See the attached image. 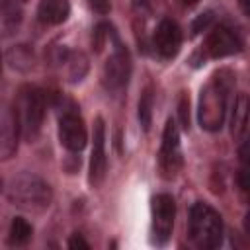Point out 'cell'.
Here are the masks:
<instances>
[{
    "label": "cell",
    "instance_id": "14",
    "mask_svg": "<svg viewBox=\"0 0 250 250\" xmlns=\"http://www.w3.org/2000/svg\"><path fill=\"white\" fill-rule=\"evenodd\" d=\"M21 21V8L14 0H0V33H12Z\"/></svg>",
    "mask_w": 250,
    "mask_h": 250
},
{
    "label": "cell",
    "instance_id": "22",
    "mask_svg": "<svg viewBox=\"0 0 250 250\" xmlns=\"http://www.w3.org/2000/svg\"><path fill=\"white\" fill-rule=\"evenodd\" d=\"M86 2H88L90 10H94L96 14H102V16L109 14V10H111V2L109 0H86Z\"/></svg>",
    "mask_w": 250,
    "mask_h": 250
},
{
    "label": "cell",
    "instance_id": "4",
    "mask_svg": "<svg viewBox=\"0 0 250 250\" xmlns=\"http://www.w3.org/2000/svg\"><path fill=\"white\" fill-rule=\"evenodd\" d=\"M188 232L189 240L203 250H211L221 246L223 242V219L221 215L203 201H197L189 209V219H188Z\"/></svg>",
    "mask_w": 250,
    "mask_h": 250
},
{
    "label": "cell",
    "instance_id": "7",
    "mask_svg": "<svg viewBox=\"0 0 250 250\" xmlns=\"http://www.w3.org/2000/svg\"><path fill=\"white\" fill-rule=\"evenodd\" d=\"M115 47L104 64V84L107 90H119L127 84L131 74V57L115 37Z\"/></svg>",
    "mask_w": 250,
    "mask_h": 250
},
{
    "label": "cell",
    "instance_id": "16",
    "mask_svg": "<svg viewBox=\"0 0 250 250\" xmlns=\"http://www.w3.org/2000/svg\"><path fill=\"white\" fill-rule=\"evenodd\" d=\"M33 61H35L33 51L25 45H18V47H12L8 51V62L18 70H23V72L29 70L33 66Z\"/></svg>",
    "mask_w": 250,
    "mask_h": 250
},
{
    "label": "cell",
    "instance_id": "19",
    "mask_svg": "<svg viewBox=\"0 0 250 250\" xmlns=\"http://www.w3.org/2000/svg\"><path fill=\"white\" fill-rule=\"evenodd\" d=\"M62 62H68V74H70V80L76 82L80 80L84 74H86V68H88V61L82 53H66L64 61Z\"/></svg>",
    "mask_w": 250,
    "mask_h": 250
},
{
    "label": "cell",
    "instance_id": "6",
    "mask_svg": "<svg viewBox=\"0 0 250 250\" xmlns=\"http://www.w3.org/2000/svg\"><path fill=\"white\" fill-rule=\"evenodd\" d=\"M176 219V201L170 193H158L152 197V240L162 246L168 242Z\"/></svg>",
    "mask_w": 250,
    "mask_h": 250
},
{
    "label": "cell",
    "instance_id": "3",
    "mask_svg": "<svg viewBox=\"0 0 250 250\" xmlns=\"http://www.w3.org/2000/svg\"><path fill=\"white\" fill-rule=\"evenodd\" d=\"M8 199L27 211H43L53 201V189L51 186L31 172H21L14 176L6 188Z\"/></svg>",
    "mask_w": 250,
    "mask_h": 250
},
{
    "label": "cell",
    "instance_id": "25",
    "mask_svg": "<svg viewBox=\"0 0 250 250\" xmlns=\"http://www.w3.org/2000/svg\"><path fill=\"white\" fill-rule=\"evenodd\" d=\"M238 2H240L242 12H244V14H248V0H238Z\"/></svg>",
    "mask_w": 250,
    "mask_h": 250
},
{
    "label": "cell",
    "instance_id": "11",
    "mask_svg": "<svg viewBox=\"0 0 250 250\" xmlns=\"http://www.w3.org/2000/svg\"><path fill=\"white\" fill-rule=\"evenodd\" d=\"M20 127L14 113V105L0 100V160H8L18 150Z\"/></svg>",
    "mask_w": 250,
    "mask_h": 250
},
{
    "label": "cell",
    "instance_id": "24",
    "mask_svg": "<svg viewBox=\"0 0 250 250\" xmlns=\"http://www.w3.org/2000/svg\"><path fill=\"white\" fill-rule=\"evenodd\" d=\"M176 4H180L182 8H191V6H195L199 0H174Z\"/></svg>",
    "mask_w": 250,
    "mask_h": 250
},
{
    "label": "cell",
    "instance_id": "2",
    "mask_svg": "<svg viewBox=\"0 0 250 250\" xmlns=\"http://www.w3.org/2000/svg\"><path fill=\"white\" fill-rule=\"evenodd\" d=\"M45 109H47V98L41 88L33 84H25L18 90L14 113L18 119L20 137H23L29 143H33L39 137L45 119Z\"/></svg>",
    "mask_w": 250,
    "mask_h": 250
},
{
    "label": "cell",
    "instance_id": "26",
    "mask_svg": "<svg viewBox=\"0 0 250 250\" xmlns=\"http://www.w3.org/2000/svg\"><path fill=\"white\" fill-rule=\"evenodd\" d=\"M0 74H2V55H0Z\"/></svg>",
    "mask_w": 250,
    "mask_h": 250
},
{
    "label": "cell",
    "instance_id": "9",
    "mask_svg": "<svg viewBox=\"0 0 250 250\" xmlns=\"http://www.w3.org/2000/svg\"><path fill=\"white\" fill-rule=\"evenodd\" d=\"M107 158H105V123L102 117H96L92 131V154H90V172L88 180L94 188L102 186L105 178Z\"/></svg>",
    "mask_w": 250,
    "mask_h": 250
},
{
    "label": "cell",
    "instance_id": "15",
    "mask_svg": "<svg viewBox=\"0 0 250 250\" xmlns=\"http://www.w3.org/2000/svg\"><path fill=\"white\" fill-rule=\"evenodd\" d=\"M246 113H248V98H246V94H238L234 100L232 119H230L234 139H242V135L246 131Z\"/></svg>",
    "mask_w": 250,
    "mask_h": 250
},
{
    "label": "cell",
    "instance_id": "12",
    "mask_svg": "<svg viewBox=\"0 0 250 250\" xmlns=\"http://www.w3.org/2000/svg\"><path fill=\"white\" fill-rule=\"evenodd\" d=\"M152 41H154L156 53L162 59H174L182 47V29L174 20L164 18L158 21Z\"/></svg>",
    "mask_w": 250,
    "mask_h": 250
},
{
    "label": "cell",
    "instance_id": "13",
    "mask_svg": "<svg viewBox=\"0 0 250 250\" xmlns=\"http://www.w3.org/2000/svg\"><path fill=\"white\" fill-rule=\"evenodd\" d=\"M70 16V2L68 0H39L37 18L47 25H59L66 21Z\"/></svg>",
    "mask_w": 250,
    "mask_h": 250
},
{
    "label": "cell",
    "instance_id": "5",
    "mask_svg": "<svg viewBox=\"0 0 250 250\" xmlns=\"http://www.w3.org/2000/svg\"><path fill=\"white\" fill-rule=\"evenodd\" d=\"M184 158H182V148H180V131L174 119H168L164 125L162 133V143H160V152H158V166L164 178H174L182 170Z\"/></svg>",
    "mask_w": 250,
    "mask_h": 250
},
{
    "label": "cell",
    "instance_id": "23",
    "mask_svg": "<svg viewBox=\"0 0 250 250\" xmlns=\"http://www.w3.org/2000/svg\"><path fill=\"white\" fill-rule=\"evenodd\" d=\"M68 248H84V250H88L90 244H88L80 234H74V236L68 240Z\"/></svg>",
    "mask_w": 250,
    "mask_h": 250
},
{
    "label": "cell",
    "instance_id": "21",
    "mask_svg": "<svg viewBox=\"0 0 250 250\" xmlns=\"http://www.w3.org/2000/svg\"><path fill=\"white\" fill-rule=\"evenodd\" d=\"M211 20H213V14L211 12H205V14H201L195 21H193V25H191V33L195 35V33H199V31H203V29H207V25L211 23Z\"/></svg>",
    "mask_w": 250,
    "mask_h": 250
},
{
    "label": "cell",
    "instance_id": "20",
    "mask_svg": "<svg viewBox=\"0 0 250 250\" xmlns=\"http://www.w3.org/2000/svg\"><path fill=\"white\" fill-rule=\"evenodd\" d=\"M178 113H180V121L184 129H189V98L186 94H182L180 104H178Z\"/></svg>",
    "mask_w": 250,
    "mask_h": 250
},
{
    "label": "cell",
    "instance_id": "10",
    "mask_svg": "<svg viewBox=\"0 0 250 250\" xmlns=\"http://www.w3.org/2000/svg\"><path fill=\"white\" fill-rule=\"evenodd\" d=\"M203 49L211 59H223L238 53L242 49V41L229 25H215L209 31Z\"/></svg>",
    "mask_w": 250,
    "mask_h": 250
},
{
    "label": "cell",
    "instance_id": "1",
    "mask_svg": "<svg viewBox=\"0 0 250 250\" xmlns=\"http://www.w3.org/2000/svg\"><path fill=\"white\" fill-rule=\"evenodd\" d=\"M234 84V76L229 70H219L201 88L199 96V125L205 131H219L225 123L229 92Z\"/></svg>",
    "mask_w": 250,
    "mask_h": 250
},
{
    "label": "cell",
    "instance_id": "17",
    "mask_svg": "<svg viewBox=\"0 0 250 250\" xmlns=\"http://www.w3.org/2000/svg\"><path fill=\"white\" fill-rule=\"evenodd\" d=\"M8 238L12 244H25L31 234H33V227L23 219V217H14L10 223V230H8Z\"/></svg>",
    "mask_w": 250,
    "mask_h": 250
},
{
    "label": "cell",
    "instance_id": "27",
    "mask_svg": "<svg viewBox=\"0 0 250 250\" xmlns=\"http://www.w3.org/2000/svg\"><path fill=\"white\" fill-rule=\"evenodd\" d=\"M2 189H4V186H2V180H0V191H2Z\"/></svg>",
    "mask_w": 250,
    "mask_h": 250
},
{
    "label": "cell",
    "instance_id": "8",
    "mask_svg": "<svg viewBox=\"0 0 250 250\" xmlns=\"http://www.w3.org/2000/svg\"><path fill=\"white\" fill-rule=\"evenodd\" d=\"M74 109L76 107L62 111L59 119V141L66 150L80 152L88 143V131H86L82 117Z\"/></svg>",
    "mask_w": 250,
    "mask_h": 250
},
{
    "label": "cell",
    "instance_id": "18",
    "mask_svg": "<svg viewBox=\"0 0 250 250\" xmlns=\"http://www.w3.org/2000/svg\"><path fill=\"white\" fill-rule=\"evenodd\" d=\"M152 107H154V94H152V88H145L141 98H139V121L143 125L145 131L150 129V123H152Z\"/></svg>",
    "mask_w": 250,
    "mask_h": 250
}]
</instances>
